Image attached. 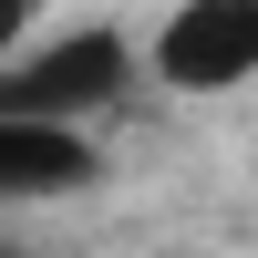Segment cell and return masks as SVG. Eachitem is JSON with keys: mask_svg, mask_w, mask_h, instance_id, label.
<instances>
[{"mask_svg": "<svg viewBox=\"0 0 258 258\" xmlns=\"http://www.w3.org/2000/svg\"><path fill=\"white\" fill-rule=\"evenodd\" d=\"M0 258H21V248H0Z\"/></svg>", "mask_w": 258, "mask_h": 258, "instance_id": "5", "label": "cell"}, {"mask_svg": "<svg viewBox=\"0 0 258 258\" xmlns=\"http://www.w3.org/2000/svg\"><path fill=\"white\" fill-rule=\"evenodd\" d=\"M31 11H41V0H0V62L21 52V31H31Z\"/></svg>", "mask_w": 258, "mask_h": 258, "instance_id": "4", "label": "cell"}, {"mask_svg": "<svg viewBox=\"0 0 258 258\" xmlns=\"http://www.w3.org/2000/svg\"><path fill=\"white\" fill-rule=\"evenodd\" d=\"M73 186H93V145L73 124L0 114V197H73Z\"/></svg>", "mask_w": 258, "mask_h": 258, "instance_id": "3", "label": "cell"}, {"mask_svg": "<svg viewBox=\"0 0 258 258\" xmlns=\"http://www.w3.org/2000/svg\"><path fill=\"white\" fill-rule=\"evenodd\" d=\"M258 73V0H186L155 31V83L176 93H227Z\"/></svg>", "mask_w": 258, "mask_h": 258, "instance_id": "2", "label": "cell"}, {"mask_svg": "<svg viewBox=\"0 0 258 258\" xmlns=\"http://www.w3.org/2000/svg\"><path fill=\"white\" fill-rule=\"evenodd\" d=\"M124 83H135V52H124L114 31H62V41H41L31 62H0V114H21V124H83V114H103Z\"/></svg>", "mask_w": 258, "mask_h": 258, "instance_id": "1", "label": "cell"}]
</instances>
